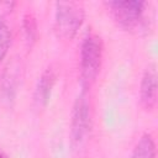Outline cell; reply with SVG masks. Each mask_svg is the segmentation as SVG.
I'll list each match as a JSON object with an SVG mask.
<instances>
[{"label": "cell", "instance_id": "cell-10", "mask_svg": "<svg viewBox=\"0 0 158 158\" xmlns=\"http://www.w3.org/2000/svg\"><path fill=\"white\" fill-rule=\"evenodd\" d=\"M0 158H6V157H5V154H4L1 151H0Z\"/></svg>", "mask_w": 158, "mask_h": 158}, {"label": "cell", "instance_id": "cell-8", "mask_svg": "<svg viewBox=\"0 0 158 158\" xmlns=\"http://www.w3.org/2000/svg\"><path fill=\"white\" fill-rule=\"evenodd\" d=\"M11 44V30L9 23L0 17V62L6 57Z\"/></svg>", "mask_w": 158, "mask_h": 158}, {"label": "cell", "instance_id": "cell-6", "mask_svg": "<svg viewBox=\"0 0 158 158\" xmlns=\"http://www.w3.org/2000/svg\"><path fill=\"white\" fill-rule=\"evenodd\" d=\"M56 79H57V75L52 68H47L40 77L35 89V95H33V100L37 107H46L47 104L49 102L52 90L56 84Z\"/></svg>", "mask_w": 158, "mask_h": 158}, {"label": "cell", "instance_id": "cell-1", "mask_svg": "<svg viewBox=\"0 0 158 158\" xmlns=\"http://www.w3.org/2000/svg\"><path fill=\"white\" fill-rule=\"evenodd\" d=\"M102 42L99 36L89 33L80 47V81L84 90L90 88L101 68Z\"/></svg>", "mask_w": 158, "mask_h": 158}, {"label": "cell", "instance_id": "cell-9", "mask_svg": "<svg viewBox=\"0 0 158 158\" xmlns=\"http://www.w3.org/2000/svg\"><path fill=\"white\" fill-rule=\"evenodd\" d=\"M22 28H23V35H25L26 41L28 43H33L37 37V23L32 15L27 14L23 16Z\"/></svg>", "mask_w": 158, "mask_h": 158}, {"label": "cell", "instance_id": "cell-3", "mask_svg": "<svg viewBox=\"0 0 158 158\" xmlns=\"http://www.w3.org/2000/svg\"><path fill=\"white\" fill-rule=\"evenodd\" d=\"M84 7L74 1L56 2L54 31L63 40H72L84 22Z\"/></svg>", "mask_w": 158, "mask_h": 158}, {"label": "cell", "instance_id": "cell-7", "mask_svg": "<svg viewBox=\"0 0 158 158\" xmlns=\"http://www.w3.org/2000/svg\"><path fill=\"white\" fill-rule=\"evenodd\" d=\"M156 143L152 135L144 133L133 147L130 158H156Z\"/></svg>", "mask_w": 158, "mask_h": 158}, {"label": "cell", "instance_id": "cell-4", "mask_svg": "<svg viewBox=\"0 0 158 158\" xmlns=\"http://www.w3.org/2000/svg\"><path fill=\"white\" fill-rule=\"evenodd\" d=\"M105 5L109 7L114 20L123 30H136L143 22V15L147 2L138 0L125 1H107Z\"/></svg>", "mask_w": 158, "mask_h": 158}, {"label": "cell", "instance_id": "cell-5", "mask_svg": "<svg viewBox=\"0 0 158 158\" xmlns=\"http://www.w3.org/2000/svg\"><path fill=\"white\" fill-rule=\"evenodd\" d=\"M139 100L147 111L154 110L157 105V70L154 64L148 65L143 73L139 86Z\"/></svg>", "mask_w": 158, "mask_h": 158}, {"label": "cell", "instance_id": "cell-2", "mask_svg": "<svg viewBox=\"0 0 158 158\" xmlns=\"http://www.w3.org/2000/svg\"><path fill=\"white\" fill-rule=\"evenodd\" d=\"M91 127L90 102L85 90L75 99L70 120V143L74 152H79L88 141Z\"/></svg>", "mask_w": 158, "mask_h": 158}]
</instances>
